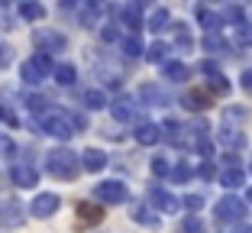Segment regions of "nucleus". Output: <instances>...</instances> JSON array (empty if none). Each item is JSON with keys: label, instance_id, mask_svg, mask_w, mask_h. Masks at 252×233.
<instances>
[{"label": "nucleus", "instance_id": "obj_1", "mask_svg": "<svg viewBox=\"0 0 252 233\" xmlns=\"http://www.w3.org/2000/svg\"><path fill=\"white\" fill-rule=\"evenodd\" d=\"M45 172L52 178H62V181H74L78 172H81V156H74L71 149L59 146V149H49L45 156Z\"/></svg>", "mask_w": 252, "mask_h": 233}, {"label": "nucleus", "instance_id": "obj_2", "mask_svg": "<svg viewBox=\"0 0 252 233\" xmlns=\"http://www.w3.org/2000/svg\"><path fill=\"white\" fill-rule=\"evenodd\" d=\"M36 127H39V133H49V136H55V139H71L78 130H74V120H71V113L68 110H59V107H49V110H42L39 113V120H36Z\"/></svg>", "mask_w": 252, "mask_h": 233}, {"label": "nucleus", "instance_id": "obj_3", "mask_svg": "<svg viewBox=\"0 0 252 233\" xmlns=\"http://www.w3.org/2000/svg\"><path fill=\"white\" fill-rule=\"evenodd\" d=\"M55 71V62H52V55H42V52H36V55H30V59L20 65V78H23V84H42L45 78Z\"/></svg>", "mask_w": 252, "mask_h": 233}, {"label": "nucleus", "instance_id": "obj_4", "mask_svg": "<svg viewBox=\"0 0 252 233\" xmlns=\"http://www.w3.org/2000/svg\"><path fill=\"white\" fill-rule=\"evenodd\" d=\"M214 217L220 220V224H239V220L246 217V201L236 198V195H223L214 207Z\"/></svg>", "mask_w": 252, "mask_h": 233}, {"label": "nucleus", "instance_id": "obj_5", "mask_svg": "<svg viewBox=\"0 0 252 233\" xmlns=\"http://www.w3.org/2000/svg\"><path fill=\"white\" fill-rule=\"evenodd\" d=\"M94 198L100 204H123L129 198V188H126V181L120 178H107V181H97L94 185Z\"/></svg>", "mask_w": 252, "mask_h": 233}, {"label": "nucleus", "instance_id": "obj_6", "mask_svg": "<svg viewBox=\"0 0 252 233\" xmlns=\"http://www.w3.org/2000/svg\"><path fill=\"white\" fill-rule=\"evenodd\" d=\"M110 113H113L117 123H136L139 113H142V104L136 98H129V94H120V98L110 104Z\"/></svg>", "mask_w": 252, "mask_h": 233}, {"label": "nucleus", "instance_id": "obj_7", "mask_svg": "<svg viewBox=\"0 0 252 233\" xmlns=\"http://www.w3.org/2000/svg\"><path fill=\"white\" fill-rule=\"evenodd\" d=\"M146 198H149V204L156 207V214H158V211H162V214H175V211L181 207V201L171 195V191H165L162 185H149Z\"/></svg>", "mask_w": 252, "mask_h": 233}, {"label": "nucleus", "instance_id": "obj_8", "mask_svg": "<svg viewBox=\"0 0 252 233\" xmlns=\"http://www.w3.org/2000/svg\"><path fill=\"white\" fill-rule=\"evenodd\" d=\"M32 42H36V49H39L42 55H52V52H65L68 39L62 36V33H55V30H36Z\"/></svg>", "mask_w": 252, "mask_h": 233}, {"label": "nucleus", "instance_id": "obj_9", "mask_svg": "<svg viewBox=\"0 0 252 233\" xmlns=\"http://www.w3.org/2000/svg\"><path fill=\"white\" fill-rule=\"evenodd\" d=\"M113 13L120 16V26H126V30L133 33V36H139V30L146 26L139 3H123V7H113Z\"/></svg>", "mask_w": 252, "mask_h": 233}, {"label": "nucleus", "instance_id": "obj_10", "mask_svg": "<svg viewBox=\"0 0 252 233\" xmlns=\"http://www.w3.org/2000/svg\"><path fill=\"white\" fill-rule=\"evenodd\" d=\"M59 207H62V198L55 195V191H42V195L32 198L30 214H32V217H39V220H45V217H52V214L59 211Z\"/></svg>", "mask_w": 252, "mask_h": 233}, {"label": "nucleus", "instance_id": "obj_11", "mask_svg": "<svg viewBox=\"0 0 252 233\" xmlns=\"http://www.w3.org/2000/svg\"><path fill=\"white\" fill-rule=\"evenodd\" d=\"M10 181H13L16 188H36L39 185V172L32 162H13V168H10Z\"/></svg>", "mask_w": 252, "mask_h": 233}, {"label": "nucleus", "instance_id": "obj_12", "mask_svg": "<svg viewBox=\"0 0 252 233\" xmlns=\"http://www.w3.org/2000/svg\"><path fill=\"white\" fill-rule=\"evenodd\" d=\"M181 107H185V110H191V113H204L210 107V94L204 88H191V91H185Z\"/></svg>", "mask_w": 252, "mask_h": 233}, {"label": "nucleus", "instance_id": "obj_13", "mask_svg": "<svg viewBox=\"0 0 252 233\" xmlns=\"http://www.w3.org/2000/svg\"><path fill=\"white\" fill-rule=\"evenodd\" d=\"M81 168L84 172H100V168H107V152L104 149H97V146H91V149L81 152Z\"/></svg>", "mask_w": 252, "mask_h": 233}, {"label": "nucleus", "instance_id": "obj_14", "mask_svg": "<svg viewBox=\"0 0 252 233\" xmlns=\"http://www.w3.org/2000/svg\"><path fill=\"white\" fill-rule=\"evenodd\" d=\"M129 217H133L136 224L149 227V230H156V227L162 224V217H158V214L152 211V207H149V204H133V207H129Z\"/></svg>", "mask_w": 252, "mask_h": 233}, {"label": "nucleus", "instance_id": "obj_15", "mask_svg": "<svg viewBox=\"0 0 252 233\" xmlns=\"http://www.w3.org/2000/svg\"><path fill=\"white\" fill-rule=\"evenodd\" d=\"M139 100L142 104H149V107H165V104H171V98L165 94L158 84H142L139 88Z\"/></svg>", "mask_w": 252, "mask_h": 233}, {"label": "nucleus", "instance_id": "obj_16", "mask_svg": "<svg viewBox=\"0 0 252 233\" xmlns=\"http://www.w3.org/2000/svg\"><path fill=\"white\" fill-rule=\"evenodd\" d=\"M23 224V204L20 201H0V227Z\"/></svg>", "mask_w": 252, "mask_h": 233}, {"label": "nucleus", "instance_id": "obj_17", "mask_svg": "<svg viewBox=\"0 0 252 233\" xmlns=\"http://www.w3.org/2000/svg\"><path fill=\"white\" fill-rule=\"evenodd\" d=\"M133 136L139 146H156V143H162V127L158 123H139Z\"/></svg>", "mask_w": 252, "mask_h": 233}, {"label": "nucleus", "instance_id": "obj_18", "mask_svg": "<svg viewBox=\"0 0 252 233\" xmlns=\"http://www.w3.org/2000/svg\"><path fill=\"white\" fill-rule=\"evenodd\" d=\"M78 100H81L88 110H100V107H110V100H107V91H104V88H84Z\"/></svg>", "mask_w": 252, "mask_h": 233}, {"label": "nucleus", "instance_id": "obj_19", "mask_svg": "<svg viewBox=\"0 0 252 233\" xmlns=\"http://www.w3.org/2000/svg\"><path fill=\"white\" fill-rule=\"evenodd\" d=\"M194 16H197V23L204 26V30H207V36L220 33V26H223L220 13H214V10H207V7H197V10H194Z\"/></svg>", "mask_w": 252, "mask_h": 233}, {"label": "nucleus", "instance_id": "obj_20", "mask_svg": "<svg viewBox=\"0 0 252 233\" xmlns=\"http://www.w3.org/2000/svg\"><path fill=\"white\" fill-rule=\"evenodd\" d=\"M162 75L168 78V81H175V84H178V81H188L191 68H188L185 62H178V59H168V62L162 65Z\"/></svg>", "mask_w": 252, "mask_h": 233}, {"label": "nucleus", "instance_id": "obj_21", "mask_svg": "<svg viewBox=\"0 0 252 233\" xmlns=\"http://www.w3.org/2000/svg\"><path fill=\"white\" fill-rule=\"evenodd\" d=\"M146 26H149L152 33H165V30H171V13H168L165 7H156L152 13H149Z\"/></svg>", "mask_w": 252, "mask_h": 233}, {"label": "nucleus", "instance_id": "obj_22", "mask_svg": "<svg viewBox=\"0 0 252 233\" xmlns=\"http://www.w3.org/2000/svg\"><path fill=\"white\" fill-rule=\"evenodd\" d=\"M158 127H162V139H168V143H185V127H181L178 120H175V117H168V120H162L158 123Z\"/></svg>", "mask_w": 252, "mask_h": 233}, {"label": "nucleus", "instance_id": "obj_23", "mask_svg": "<svg viewBox=\"0 0 252 233\" xmlns=\"http://www.w3.org/2000/svg\"><path fill=\"white\" fill-rule=\"evenodd\" d=\"M217 139H220V146H226V149H233V152H236V149H243V146H246V136L239 133L236 127H223Z\"/></svg>", "mask_w": 252, "mask_h": 233}, {"label": "nucleus", "instance_id": "obj_24", "mask_svg": "<svg viewBox=\"0 0 252 233\" xmlns=\"http://www.w3.org/2000/svg\"><path fill=\"white\" fill-rule=\"evenodd\" d=\"M120 49H123L126 59H139V55H146V45H142V39H139V36H133V33L120 39Z\"/></svg>", "mask_w": 252, "mask_h": 233}, {"label": "nucleus", "instance_id": "obj_25", "mask_svg": "<svg viewBox=\"0 0 252 233\" xmlns=\"http://www.w3.org/2000/svg\"><path fill=\"white\" fill-rule=\"evenodd\" d=\"M220 185L226 191H236V188H243L246 185V175H243V168H223L220 172Z\"/></svg>", "mask_w": 252, "mask_h": 233}, {"label": "nucleus", "instance_id": "obj_26", "mask_svg": "<svg viewBox=\"0 0 252 233\" xmlns=\"http://www.w3.org/2000/svg\"><path fill=\"white\" fill-rule=\"evenodd\" d=\"M168 52H171V45L162 42V39H156V42L146 49V59L152 62V65H165V62H168Z\"/></svg>", "mask_w": 252, "mask_h": 233}, {"label": "nucleus", "instance_id": "obj_27", "mask_svg": "<svg viewBox=\"0 0 252 233\" xmlns=\"http://www.w3.org/2000/svg\"><path fill=\"white\" fill-rule=\"evenodd\" d=\"M52 78H55V81H59V84H65V88H71V84L78 81V68H74L71 62H62V65H55Z\"/></svg>", "mask_w": 252, "mask_h": 233}, {"label": "nucleus", "instance_id": "obj_28", "mask_svg": "<svg viewBox=\"0 0 252 233\" xmlns=\"http://www.w3.org/2000/svg\"><path fill=\"white\" fill-rule=\"evenodd\" d=\"M171 30H175V49H178V52H191L194 39H191V33H188L185 23H171Z\"/></svg>", "mask_w": 252, "mask_h": 233}, {"label": "nucleus", "instance_id": "obj_29", "mask_svg": "<svg viewBox=\"0 0 252 233\" xmlns=\"http://www.w3.org/2000/svg\"><path fill=\"white\" fill-rule=\"evenodd\" d=\"M204 52H210V55H226L230 52V42L220 36V33H214V36H204Z\"/></svg>", "mask_w": 252, "mask_h": 233}, {"label": "nucleus", "instance_id": "obj_30", "mask_svg": "<svg viewBox=\"0 0 252 233\" xmlns=\"http://www.w3.org/2000/svg\"><path fill=\"white\" fill-rule=\"evenodd\" d=\"M78 217L81 220H88V224H97V220H104V207H94V204H88V201H81L78 207Z\"/></svg>", "mask_w": 252, "mask_h": 233}, {"label": "nucleus", "instance_id": "obj_31", "mask_svg": "<svg viewBox=\"0 0 252 233\" xmlns=\"http://www.w3.org/2000/svg\"><path fill=\"white\" fill-rule=\"evenodd\" d=\"M16 13H20V20L36 23V20H42V16H45V7H42V3H20Z\"/></svg>", "mask_w": 252, "mask_h": 233}, {"label": "nucleus", "instance_id": "obj_32", "mask_svg": "<svg viewBox=\"0 0 252 233\" xmlns=\"http://www.w3.org/2000/svg\"><path fill=\"white\" fill-rule=\"evenodd\" d=\"M97 13H100V7H97V3H84V7H78V20H81V26H94V23H97Z\"/></svg>", "mask_w": 252, "mask_h": 233}, {"label": "nucleus", "instance_id": "obj_33", "mask_svg": "<svg viewBox=\"0 0 252 233\" xmlns=\"http://www.w3.org/2000/svg\"><path fill=\"white\" fill-rule=\"evenodd\" d=\"M220 20H223V23H233V26H239V23H246V13H243V7L230 3V7H223Z\"/></svg>", "mask_w": 252, "mask_h": 233}, {"label": "nucleus", "instance_id": "obj_34", "mask_svg": "<svg viewBox=\"0 0 252 233\" xmlns=\"http://www.w3.org/2000/svg\"><path fill=\"white\" fill-rule=\"evenodd\" d=\"M149 168H152L156 178H171V166H168V159H162V156H152Z\"/></svg>", "mask_w": 252, "mask_h": 233}, {"label": "nucleus", "instance_id": "obj_35", "mask_svg": "<svg viewBox=\"0 0 252 233\" xmlns=\"http://www.w3.org/2000/svg\"><path fill=\"white\" fill-rule=\"evenodd\" d=\"M181 233H207V227H204V220H200L197 214H188V217L181 220Z\"/></svg>", "mask_w": 252, "mask_h": 233}, {"label": "nucleus", "instance_id": "obj_36", "mask_svg": "<svg viewBox=\"0 0 252 233\" xmlns=\"http://www.w3.org/2000/svg\"><path fill=\"white\" fill-rule=\"evenodd\" d=\"M246 117H249V110H246V107H226V110H223V123H226V127L246 120Z\"/></svg>", "mask_w": 252, "mask_h": 233}, {"label": "nucleus", "instance_id": "obj_37", "mask_svg": "<svg viewBox=\"0 0 252 233\" xmlns=\"http://www.w3.org/2000/svg\"><path fill=\"white\" fill-rule=\"evenodd\" d=\"M207 88L214 91V94H230V78L226 75H214V78H207Z\"/></svg>", "mask_w": 252, "mask_h": 233}, {"label": "nucleus", "instance_id": "obj_38", "mask_svg": "<svg viewBox=\"0 0 252 233\" xmlns=\"http://www.w3.org/2000/svg\"><path fill=\"white\" fill-rule=\"evenodd\" d=\"M236 30V42L239 45H252V23L246 20V23H239V26H233Z\"/></svg>", "mask_w": 252, "mask_h": 233}, {"label": "nucleus", "instance_id": "obj_39", "mask_svg": "<svg viewBox=\"0 0 252 233\" xmlns=\"http://www.w3.org/2000/svg\"><path fill=\"white\" fill-rule=\"evenodd\" d=\"M171 178H175V181H191L194 178V168L188 166V162H178V166L171 168Z\"/></svg>", "mask_w": 252, "mask_h": 233}, {"label": "nucleus", "instance_id": "obj_40", "mask_svg": "<svg viewBox=\"0 0 252 233\" xmlns=\"http://www.w3.org/2000/svg\"><path fill=\"white\" fill-rule=\"evenodd\" d=\"M16 156V143L7 133H0V159H13Z\"/></svg>", "mask_w": 252, "mask_h": 233}, {"label": "nucleus", "instance_id": "obj_41", "mask_svg": "<svg viewBox=\"0 0 252 233\" xmlns=\"http://www.w3.org/2000/svg\"><path fill=\"white\" fill-rule=\"evenodd\" d=\"M194 149L204 156V162H210V159H214V143H210L207 136H204V139H194Z\"/></svg>", "mask_w": 252, "mask_h": 233}, {"label": "nucleus", "instance_id": "obj_42", "mask_svg": "<svg viewBox=\"0 0 252 233\" xmlns=\"http://www.w3.org/2000/svg\"><path fill=\"white\" fill-rule=\"evenodd\" d=\"M100 39H104V42H117V39H123V36H120V26H117V23L100 26Z\"/></svg>", "mask_w": 252, "mask_h": 233}, {"label": "nucleus", "instance_id": "obj_43", "mask_svg": "<svg viewBox=\"0 0 252 233\" xmlns=\"http://www.w3.org/2000/svg\"><path fill=\"white\" fill-rule=\"evenodd\" d=\"M181 204H185L191 214H197L200 207H204V195H185V198H181Z\"/></svg>", "mask_w": 252, "mask_h": 233}, {"label": "nucleus", "instance_id": "obj_44", "mask_svg": "<svg viewBox=\"0 0 252 233\" xmlns=\"http://www.w3.org/2000/svg\"><path fill=\"white\" fill-rule=\"evenodd\" d=\"M200 75L214 78V75H223V71H220V65H217L214 59H204V62H200Z\"/></svg>", "mask_w": 252, "mask_h": 233}, {"label": "nucleus", "instance_id": "obj_45", "mask_svg": "<svg viewBox=\"0 0 252 233\" xmlns=\"http://www.w3.org/2000/svg\"><path fill=\"white\" fill-rule=\"evenodd\" d=\"M10 62H13V49L7 42H0V68H7Z\"/></svg>", "mask_w": 252, "mask_h": 233}, {"label": "nucleus", "instance_id": "obj_46", "mask_svg": "<svg viewBox=\"0 0 252 233\" xmlns=\"http://www.w3.org/2000/svg\"><path fill=\"white\" fill-rule=\"evenodd\" d=\"M197 175H200V178H204V181H210V178H214V162H200V168H197Z\"/></svg>", "mask_w": 252, "mask_h": 233}, {"label": "nucleus", "instance_id": "obj_47", "mask_svg": "<svg viewBox=\"0 0 252 233\" xmlns=\"http://www.w3.org/2000/svg\"><path fill=\"white\" fill-rule=\"evenodd\" d=\"M26 107H30V110H39V113H42V110H45V100L32 94V98H26Z\"/></svg>", "mask_w": 252, "mask_h": 233}, {"label": "nucleus", "instance_id": "obj_48", "mask_svg": "<svg viewBox=\"0 0 252 233\" xmlns=\"http://www.w3.org/2000/svg\"><path fill=\"white\" fill-rule=\"evenodd\" d=\"M243 88L252 94V68H249V71H243Z\"/></svg>", "mask_w": 252, "mask_h": 233}, {"label": "nucleus", "instance_id": "obj_49", "mask_svg": "<svg viewBox=\"0 0 252 233\" xmlns=\"http://www.w3.org/2000/svg\"><path fill=\"white\" fill-rule=\"evenodd\" d=\"M0 30H13V20H10V16H3V13H0Z\"/></svg>", "mask_w": 252, "mask_h": 233}, {"label": "nucleus", "instance_id": "obj_50", "mask_svg": "<svg viewBox=\"0 0 252 233\" xmlns=\"http://www.w3.org/2000/svg\"><path fill=\"white\" fill-rule=\"evenodd\" d=\"M246 201H249V204H252V188H249V191H246Z\"/></svg>", "mask_w": 252, "mask_h": 233}, {"label": "nucleus", "instance_id": "obj_51", "mask_svg": "<svg viewBox=\"0 0 252 233\" xmlns=\"http://www.w3.org/2000/svg\"><path fill=\"white\" fill-rule=\"evenodd\" d=\"M3 117H7V110H3V107H0V120H3Z\"/></svg>", "mask_w": 252, "mask_h": 233}, {"label": "nucleus", "instance_id": "obj_52", "mask_svg": "<svg viewBox=\"0 0 252 233\" xmlns=\"http://www.w3.org/2000/svg\"><path fill=\"white\" fill-rule=\"evenodd\" d=\"M249 23H252V20H249Z\"/></svg>", "mask_w": 252, "mask_h": 233}, {"label": "nucleus", "instance_id": "obj_53", "mask_svg": "<svg viewBox=\"0 0 252 233\" xmlns=\"http://www.w3.org/2000/svg\"><path fill=\"white\" fill-rule=\"evenodd\" d=\"M249 168H252V166H249Z\"/></svg>", "mask_w": 252, "mask_h": 233}]
</instances>
